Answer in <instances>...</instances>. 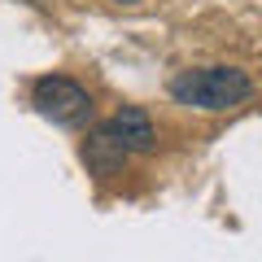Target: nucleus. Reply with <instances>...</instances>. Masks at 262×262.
I'll use <instances>...</instances> for the list:
<instances>
[{
  "instance_id": "1",
  "label": "nucleus",
  "mask_w": 262,
  "mask_h": 262,
  "mask_svg": "<svg viewBox=\"0 0 262 262\" xmlns=\"http://www.w3.org/2000/svg\"><path fill=\"white\" fill-rule=\"evenodd\" d=\"M170 96L179 105H192V110H236L253 96V79L245 75L241 66H201V70H184V75L170 79Z\"/></svg>"
},
{
  "instance_id": "2",
  "label": "nucleus",
  "mask_w": 262,
  "mask_h": 262,
  "mask_svg": "<svg viewBox=\"0 0 262 262\" xmlns=\"http://www.w3.org/2000/svg\"><path fill=\"white\" fill-rule=\"evenodd\" d=\"M31 105L57 127H83L92 118V92L66 75H39L31 83Z\"/></svg>"
},
{
  "instance_id": "3",
  "label": "nucleus",
  "mask_w": 262,
  "mask_h": 262,
  "mask_svg": "<svg viewBox=\"0 0 262 262\" xmlns=\"http://www.w3.org/2000/svg\"><path fill=\"white\" fill-rule=\"evenodd\" d=\"M127 144L118 140L110 131V122H96L92 131H88V140H83V166L92 170L96 179H110V175H118L122 166H127Z\"/></svg>"
},
{
  "instance_id": "4",
  "label": "nucleus",
  "mask_w": 262,
  "mask_h": 262,
  "mask_svg": "<svg viewBox=\"0 0 262 262\" xmlns=\"http://www.w3.org/2000/svg\"><path fill=\"white\" fill-rule=\"evenodd\" d=\"M110 131L127 144V153H153L158 149V131H153V118L140 110V105H122L110 118Z\"/></svg>"
},
{
  "instance_id": "5",
  "label": "nucleus",
  "mask_w": 262,
  "mask_h": 262,
  "mask_svg": "<svg viewBox=\"0 0 262 262\" xmlns=\"http://www.w3.org/2000/svg\"><path fill=\"white\" fill-rule=\"evenodd\" d=\"M114 5H140V0H114Z\"/></svg>"
}]
</instances>
